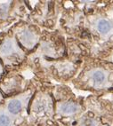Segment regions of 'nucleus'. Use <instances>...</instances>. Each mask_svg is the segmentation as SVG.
Returning a JSON list of instances; mask_svg holds the SVG:
<instances>
[{
	"instance_id": "nucleus-1",
	"label": "nucleus",
	"mask_w": 113,
	"mask_h": 126,
	"mask_svg": "<svg viewBox=\"0 0 113 126\" xmlns=\"http://www.w3.org/2000/svg\"><path fill=\"white\" fill-rule=\"evenodd\" d=\"M111 26L108 20H99V22H98V25H97V29H98V30H99V32H101L102 34H106V33H108V32L111 30Z\"/></svg>"
},
{
	"instance_id": "nucleus-2",
	"label": "nucleus",
	"mask_w": 113,
	"mask_h": 126,
	"mask_svg": "<svg viewBox=\"0 0 113 126\" xmlns=\"http://www.w3.org/2000/svg\"><path fill=\"white\" fill-rule=\"evenodd\" d=\"M61 109L64 114H72L77 112V106L74 103H65L61 106Z\"/></svg>"
},
{
	"instance_id": "nucleus-3",
	"label": "nucleus",
	"mask_w": 113,
	"mask_h": 126,
	"mask_svg": "<svg viewBox=\"0 0 113 126\" xmlns=\"http://www.w3.org/2000/svg\"><path fill=\"white\" fill-rule=\"evenodd\" d=\"M21 108V103L19 100H12L8 104V110L12 114H17Z\"/></svg>"
},
{
	"instance_id": "nucleus-4",
	"label": "nucleus",
	"mask_w": 113,
	"mask_h": 126,
	"mask_svg": "<svg viewBox=\"0 0 113 126\" xmlns=\"http://www.w3.org/2000/svg\"><path fill=\"white\" fill-rule=\"evenodd\" d=\"M93 78H94V80L96 82V83H102V82L104 81L105 76H104V74L102 72V71L98 70V71H95V72L94 73Z\"/></svg>"
},
{
	"instance_id": "nucleus-5",
	"label": "nucleus",
	"mask_w": 113,
	"mask_h": 126,
	"mask_svg": "<svg viewBox=\"0 0 113 126\" xmlns=\"http://www.w3.org/2000/svg\"><path fill=\"white\" fill-rule=\"evenodd\" d=\"M12 49H13V47H12L11 43H8V42H7V43L4 44V45L0 47V52L4 54H8L12 51Z\"/></svg>"
},
{
	"instance_id": "nucleus-6",
	"label": "nucleus",
	"mask_w": 113,
	"mask_h": 126,
	"mask_svg": "<svg viewBox=\"0 0 113 126\" xmlns=\"http://www.w3.org/2000/svg\"><path fill=\"white\" fill-rule=\"evenodd\" d=\"M9 122V118L6 115H1L0 116V126H8Z\"/></svg>"
}]
</instances>
